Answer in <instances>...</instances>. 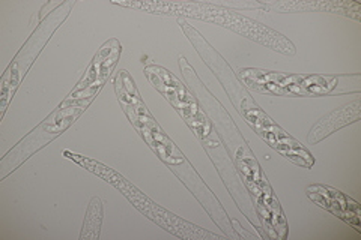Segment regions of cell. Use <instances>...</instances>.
Instances as JSON below:
<instances>
[{
  "label": "cell",
  "instance_id": "1",
  "mask_svg": "<svg viewBox=\"0 0 361 240\" xmlns=\"http://www.w3.org/2000/svg\"><path fill=\"white\" fill-rule=\"evenodd\" d=\"M184 35L193 45L202 61L208 65L209 70L219 78L224 92L231 98L233 107L236 108L244 120L261 139L273 147L276 152L285 156L288 161L302 168H312L316 163L314 156L307 147H304L298 140L293 139L283 128L271 119L268 114L256 104L253 96L235 75L229 63L223 59V56L212 47V45L200 35V32L183 20L179 23Z\"/></svg>",
  "mask_w": 361,
  "mask_h": 240
},
{
  "label": "cell",
  "instance_id": "2",
  "mask_svg": "<svg viewBox=\"0 0 361 240\" xmlns=\"http://www.w3.org/2000/svg\"><path fill=\"white\" fill-rule=\"evenodd\" d=\"M178 63L187 86L197 98L200 107L208 114V118L214 123V127L220 131V139L223 140L226 149H228L229 156L232 158L233 165L236 171H238L247 192H250L259 184H262L264 180H267V176L261 165H259L257 159L255 158L253 151L244 140L238 127H236L235 122L232 120L231 114L226 111V108L221 106V102L209 92V89L202 83L200 77L195 71V68L188 63L185 56L180 54Z\"/></svg>",
  "mask_w": 361,
  "mask_h": 240
},
{
  "label": "cell",
  "instance_id": "3",
  "mask_svg": "<svg viewBox=\"0 0 361 240\" xmlns=\"http://www.w3.org/2000/svg\"><path fill=\"white\" fill-rule=\"evenodd\" d=\"M121 6H128L135 9H145L151 14L160 15H180L190 17L200 21L212 23L226 29H231L247 39L265 45L267 49L274 50L285 56H295L297 49L292 41L277 30L261 25L253 18H248L233 9H228L211 4H115Z\"/></svg>",
  "mask_w": 361,
  "mask_h": 240
},
{
  "label": "cell",
  "instance_id": "4",
  "mask_svg": "<svg viewBox=\"0 0 361 240\" xmlns=\"http://www.w3.org/2000/svg\"><path fill=\"white\" fill-rule=\"evenodd\" d=\"M63 156L66 159H71L73 163L83 167L85 170L90 171L97 177L106 180L107 184L115 187L123 197H126L135 209H137L146 218L155 222L158 227H161L163 230L169 232L171 234L187 239V240H223V236H217L216 233H211L208 230L191 224L185 220H180L172 212L166 210L161 206L155 204L149 197H146L145 194L135 188L130 180H127L118 171L104 165L103 163H98L92 158H87L83 155L74 153L71 151H63Z\"/></svg>",
  "mask_w": 361,
  "mask_h": 240
},
{
  "label": "cell",
  "instance_id": "5",
  "mask_svg": "<svg viewBox=\"0 0 361 240\" xmlns=\"http://www.w3.org/2000/svg\"><path fill=\"white\" fill-rule=\"evenodd\" d=\"M353 75H325V74H292L267 71L259 68H243L240 70L241 83L253 92L271 95V96H288V98H319L329 95L355 94L357 90L348 87Z\"/></svg>",
  "mask_w": 361,
  "mask_h": 240
},
{
  "label": "cell",
  "instance_id": "6",
  "mask_svg": "<svg viewBox=\"0 0 361 240\" xmlns=\"http://www.w3.org/2000/svg\"><path fill=\"white\" fill-rule=\"evenodd\" d=\"M140 137L145 140V143L152 149V152L160 158V161L171 168L172 173L183 182L191 194H193L202 208L211 216L212 222L220 227V230L224 233V236L233 240H238V236L233 232L232 220L229 218L228 212L224 210L220 200L214 196V192L209 189L205 182H203L195 167L190 164V161L185 158V155L179 151L178 146L169 139L167 134L160 128V125L157 123L149 131L142 132Z\"/></svg>",
  "mask_w": 361,
  "mask_h": 240
},
{
  "label": "cell",
  "instance_id": "7",
  "mask_svg": "<svg viewBox=\"0 0 361 240\" xmlns=\"http://www.w3.org/2000/svg\"><path fill=\"white\" fill-rule=\"evenodd\" d=\"M180 118L184 119L187 127L193 131L195 135L200 140L214 167L217 168L224 187L229 189L233 201L236 203V206H238V209L244 213L248 222H250L255 228L253 215L256 216V213L253 209L250 196H248L238 171H236L233 165L232 158L229 156L228 149H226L223 140L220 139V135L217 132V128L214 127V123L208 118V114L203 111V108L199 104L197 107L180 114Z\"/></svg>",
  "mask_w": 361,
  "mask_h": 240
},
{
  "label": "cell",
  "instance_id": "8",
  "mask_svg": "<svg viewBox=\"0 0 361 240\" xmlns=\"http://www.w3.org/2000/svg\"><path fill=\"white\" fill-rule=\"evenodd\" d=\"M74 6V0H68V2L56 6L47 17L42 18L37 29L32 32L29 39L16 54L13 62L6 68L2 82H0V119H4L9 102L16 96L20 84L23 83V80H25L32 65L35 63L45 45H47L50 38L54 35V32L70 17Z\"/></svg>",
  "mask_w": 361,
  "mask_h": 240
},
{
  "label": "cell",
  "instance_id": "9",
  "mask_svg": "<svg viewBox=\"0 0 361 240\" xmlns=\"http://www.w3.org/2000/svg\"><path fill=\"white\" fill-rule=\"evenodd\" d=\"M92 104V101H80L66 104L61 102L47 119H44L35 130H32L25 139H21L16 147L2 158L0 161V180H5L13 171H16L21 164H25L30 156L39 152L53 140L61 137L73 123L82 116Z\"/></svg>",
  "mask_w": 361,
  "mask_h": 240
},
{
  "label": "cell",
  "instance_id": "10",
  "mask_svg": "<svg viewBox=\"0 0 361 240\" xmlns=\"http://www.w3.org/2000/svg\"><path fill=\"white\" fill-rule=\"evenodd\" d=\"M121 54L122 45L118 39L111 38L106 41L94 56V59L90 61L83 77L80 78V82L77 83V86L71 90V94L63 99V102H66V104H73V102L80 101H94L97 95L101 92V89L107 83L111 72L116 70Z\"/></svg>",
  "mask_w": 361,
  "mask_h": 240
},
{
  "label": "cell",
  "instance_id": "11",
  "mask_svg": "<svg viewBox=\"0 0 361 240\" xmlns=\"http://www.w3.org/2000/svg\"><path fill=\"white\" fill-rule=\"evenodd\" d=\"M248 196L253 203L256 218L264 228V236L268 239L285 240L289 233L288 221L268 179Z\"/></svg>",
  "mask_w": 361,
  "mask_h": 240
},
{
  "label": "cell",
  "instance_id": "12",
  "mask_svg": "<svg viewBox=\"0 0 361 240\" xmlns=\"http://www.w3.org/2000/svg\"><path fill=\"white\" fill-rule=\"evenodd\" d=\"M113 84H115V94L122 111L126 113L133 128L139 132V135L155 127L157 120L146 107L131 74L126 70H121L113 80Z\"/></svg>",
  "mask_w": 361,
  "mask_h": 240
},
{
  "label": "cell",
  "instance_id": "13",
  "mask_svg": "<svg viewBox=\"0 0 361 240\" xmlns=\"http://www.w3.org/2000/svg\"><path fill=\"white\" fill-rule=\"evenodd\" d=\"M306 196L321 209L337 216L355 232H361V209L358 201L333 187L313 184L306 188Z\"/></svg>",
  "mask_w": 361,
  "mask_h": 240
},
{
  "label": "cell",
  "instance_id": "14",
  "mask_svg": "<svg viewBox=\"0 0 361 240\" xmlns=\"http://www.w3.org/2000/svg\"><path fill=\"white\" fill-rule=\"evenodd\" d=\"M145 75L149 80L151 86L157 90L158 94L164 96V99L171 104L180 116V114L195 108L199 106V101L191 92L190 87L184 84L180 80L167 71L166 68L158 65H148L145 66Z\"/></svg>",
  "mask_w": 361,
  "mask_h": 240
},
{
  "label": "cell",
  "instance_id": "15",
  "mask_svg": "<svg viewBox=\"0 0 361 240\" xmlns=\"http://www.w3.org/2000/svg\"><path fill=\"white\" fill-rule=\"evenodd\" d=\"M360 118H361V101L355 99L341 108L325 114L324 118H321L318 122H316V125H313L307 135V141L309 144H319L326 139V137H330L336 131L349 127L351 123L358 122Z\"/></svg>",
  "mask_w": 361,
  "mask_h": 240
},
{
  "label": "cell",
  "instance_id": "16",
  "mask_svg": "<svg viewBox=\"0 0 361 240\" xmlns=\"http://www.w3.org/2000/svg\"><path fill=\"white\" fill-rule=\"evenodd\" d=\"M103 215H104V206L101 198L94 197L89 201L86 209L83 228L80 233V240H98L101 234V225H103Z\"/></svg>",
  "mask_w": 361,
  "mask_h": 240
}]
</instances>
